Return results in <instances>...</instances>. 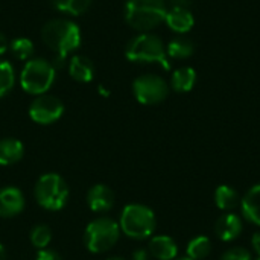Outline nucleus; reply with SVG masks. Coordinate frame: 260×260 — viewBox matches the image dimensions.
<instances>
[{
    "mask_svg": "<svg viewBox=\"0 0 260 260\" xmlns=\"http://www.w3.org/2000/svg\"><path fill=\"white\" fill-rule=\"evenodd\" d=\"M41 38L44 44L56 55L61 62L67 55L76 50L81 44V30L76 23L70 20H50L41 29Z\"/></svg>",
    "mask_w": 260,
    "mask_h": 260,
    "instance_id": "1",
    "label": "nucleus"
},
{
    "mask_svg": "<svg viewBox=\"0 0 260 260\" xmlns=\"http://www.w3.org/2000/svg\"><path fill=\"white\" fill-rule=\"evenodd\" d=\"M166 12L165 0H128L125 5L126 23L140 32H148L163 23Z\"/></svg>",
    "mask_w": 260,
    "mask_h": 260,
    "instance_id": "2",
    "label": "nucleus"
},
{
    "mask_svg": "<svg viewBox=\"0 0 260 260\" xmlns=\"http://www.w3.org/2000/svg\"><path fill=\"white\" fill-rule=\"evenodd\" d=\"M125 55L133 62L140 64H158L163 69L169 70L171 62L168 59L166 49L163 46V41L152 34H140L129 40L125 49Z\"/></svg>",
    "mask_w": 260,
    "mask_h": 260,
    "instance_id": "3",
    "label": "nucleus"
},
{
    "mask_svg": "<svg viewBox=\"0 0 260 260\" xmlns=\"http://www.w3.org/2000/svg\"><path fill=\"white\" fill-rule=\"evenodd\" d=\"M120 232L136 241H145L151 238L157 227V219L152 212L145 204H128L119 221Z\"/></svg>",
    "mask_w": 260,
    "mask_h": 260,
    "instance_id": "4",
    "label": "nucleus"
},
{
    "mask_svg": "<svg viewBox=\"0 0 260 260\" xmlns=\"http://www.w3.org/2000/svg\"><path fill=\"white\" fill-rule=\"evenodd\" d=\"M69 197H70V190L66 180L55 172L41 175L35 184L37 203L44 210L58 212L64 209L69 201Z\"/></svg>",
    "mask_w": 260,
    "mask_h": 260,
    "instance_id": "5",
    "label": "nucleus"
},
{
    "mask_svg": "<svg viewBox=\"0 0 260 260\" xmlns=\"http://www.w3.org/2000/svg\"><path fill=\"white\" fill-rule=\"evenodd\" d=\"M120 238V227L111 218L101 216L91 221L84 233V244L93 254H101L111 250Z\"/></svg>",
    "mask_w": 260,
    "mask_h": 260,
    "instance_id": "6",
    "label": "nucleus"
},
{
    "mask_svg": "<svg viewBox=\"0 0 260 260\" xmlns=\"http://www.w3.org/2000/svg\"><path fill=\"white\" fill-rule=\"evenodd\" d=\"M55 81V67L43 58L26 61L20 73V85L29 94H44Z\"/></svg>",
    "mask_w": 260,
    "mask_h": 260,
    "instance_id": "7",
    "label": "nucleus"
},
{
    "mask_svg": "<svg viewBox=\"0 0 260 260\" xmlns=\"http://www.w3.org/2000/svg\"><path fill=\"white\" fill-rule=\"evenodd\" d=\"M133 91L136 99L143 105H155L163 102L168 98L169 85L166 81L152 73H146L139 76L133 84Z\"/></svg>",
    "mask_w": 260,
    "mask_h": 260,
    "instance_id": "8",
    "label": "nucleus"
},
{
    "mask_svg": "<svg viewBox=\"0 0 260 260\" xmlns=\"http://www.w3.org/2000/svg\"><path fill=\"white\" fill-rule=\"evenodd\" d=\"M62 113H64V104L61 102V99L46 93L37 96L29 107L30 119L40 125L55 123L62 116Z\"/></svg>",
    "mask_w": 260,
    "mask_h": 260,
    "instance_id": "9",
    "label": "nucleus"
},
{
    "mask_svg": "<svg viewBox=\"0 0 260 260\" xmlns=\"http://www.w3.org/2000/svg\"><path fill=\"white\" fill-rule=\"evenodd\" d=\"M24 197L18 187L6 186L0 189V218L9 219L18 216L24 209Z\"/></svg>",
    "mask_w": 260,
    "mask_h": 260,
    "instance_id": "10",
    "label": "nucleus"
},
{
    "mask_svg": "<svg viewBox=\"0 0 260 260\" xmlns=\"http://www.w3.org/2000/svg\"><path fill=\"white\" fill-rule=\"evenodd\" d=\"M242 230H244V224L241 216L232 212H225L224 215H221L215 225V233L222 242H232L238 239Z\"/></svg>",
    "mask_w": 260,
    "mask_h": 260,
    "instance_id": "11",
    "label": "nucleus"
},
{
    "mask_svg": "<svg viewBox=\"0 0 260 260\" xmlns=\"http://www.w3.org/2000/svg\"><path fill=\"white\" fill-rule=\"evenodd\" d=\"M87 206L94 213H105L114 206V193L105 184H94L87 193Z\"/></svg>",
    "mask_w": 260,
    "mask_h": 260,
    "instance_id": "12",
    "label": "nucleus"
},
{
    "mask_svg": "<svg viewBox=\"0 0 260 260\" xmlns=\"http://www.w3.org/2000/svg\"><path fill=\"white\" fill-rule=\"evenodd\" d=\"M165 21L168 27L175 34H187L195 24L193 14L189 11V8H180V6H172V9L166 12Z\"/></svg>",
    "mask_w": 260,
    "mask_h": 260,
    "instance_id": "13",
    "label": "nucleus"
},
{
    "mask_svg": "<svg viewBox=\"0 0 260 260\" xmlns=\"http://www.w3.org/2000/svg\"><path fill=\"white\" fill-rule=\"evenodd\" d=\"M148 251L152 256V259L174 260L178 254V245L171 236L158 235L151 238Z\"/></svg>",
    "mask_w": 260,
    "mask_h": 260,
    "instance_id": "14",
    "label": "nucleus"
},
{
    "mask_svg": "<svg viewBox=\"0 0 260 260\" xmlns=\"http://www.w3.org/2000/svg\"><path fill=\"white\" fill-rule=\"evenodd\" d=\"M241 210L247 221L260 227V184L253 186L241 200Z\"/></svg>",
    "mask_w": 260,
    "mask_h": 260,
    "instance_id": "15",
    "label": "nucleus"
},
{
    "mask_svg": "<svg viewBox=\"0 0 260 260\" xmlns=\"http://www.w3.org/2000/svg\"><path fill=\"white\" fill-rule=\"evenodd\" d=\"M24 155V146L20 140L6 137L0 140V166H11L18 163Z\"/></svg>",
    "mask_w": 260,
    "mask_h": 260,
    "instance_id": "16",
    "label": "nucleus"
},
{
    "mask_svg": "<svg viewBox=\"0 0 260 260\" xmlns=\"http://www.w3.org/2000/svg\"><path fill=\"white\" fill-rule=\"evenodd\" d=\"M69 73L78 82H90L94 76V66L87 56L76 55L70 58Z\"/></svg>",
    "mask_w": 260,
    "mask_h": 260,
    "instance_id": "17",
    "label": "nucleus"
},
{
    "mask_svg": "<svg viewBox=\"0 0 260 260\" xmlns=\"http://www.w3.org/2000/svg\"><path fill=\"white\" fill-rule=\"evenodd\" d=\"M197 72L192 67H181L172 73L171 87L178 93H187L195 87Z\"/></svg>",
    "mask_w": 260,
    "mask_h": 260,
    "instance_id": "18",
    "label": "nucleus"
},
{
    "mask_svg": "<svg viewBox=\"0 0 260 260\" xmlns=\"http://www.w3.org/2000/svg\"><path fill=\"white\" fill-rule=\"evenodd\" d=\"M195 52V46H193V41L187 37H183V35H178L175 38H172L168 44V49H166V53L168 56L171 58H175V59H184V58H189L192 56Z\"/></svg>",
    "mask_w": 260,
    "mask_h": 260,
    "instance_id": "19",
    "label": "nucleus"
},
{
    "mask_svg": "<svg viewBox=\"0 0 260 260\" xmlns=\"http://www.w3.org/2000/svg\"><path fill=\"white\" fill-rule=\"evenodd\" d=\"M215 203L221 210L232 212L241 204V197L232 186H219L215 190Z\"/></svg>",
    "mask_w": 260,
    "mask_h": 260,
    "instance_id": "20",
    "label": "nucleus"
},
{
    "mask_svg": "<svg viewBox=\"0 0 260 260\" xmlns=\"http://www.w3.org/2000/svg\"><path fill=\"white\" fill-rule=\"evenodd\" d=\"M187 257L193 260H204L212 253V242L207 236H197L187 244Z\"/></svg>",
    "mask_w": 260,
    "mask_h": 260,
    "instance_id": "21",
    "label": "nucleus"
},
{
    "mask_svg": "<svg viewBox=\"0 0 260 260\" xmlns=\"http://www.w3.org/2000/svg\"><path fill=\"white\" fill-rule=\"evenodd\" d=\"M50 2L58 11L70 15H81L91 5V0H50Z\"/></svg>",
    "mask_w": 260,
    "mask_h": 260,
    "instance_id": "22",
    "label": "nucleus"
},
{
    "mask_svg": "<svg viewBox=\"0 0 260 260\" xmlns=\"http://www.w3.org/2000/svg\"><path fill=\"white\" fill-rule=\"evenodd\" d=\"M30 244L38 248V250H44L49 247L50 241H52V230L44 225V224H38L35 227H32L30 235H29Z\"/></svg>",
    "mask_w": 260,
    "mask_h": 260,
    "instance_id": "23",
    "label": "nucleus"
},
{
    "mask_svg": "<svg viewBox=\"0 0 260 260\" xmlns=\"http://www.w3.org/2000/svg\"><path fill=\"white\" fill-rule=\"evenodd\" d=\"M9 49H11L12 55L21 61H29L30 56L34 55V44L29 38H24V37L12 40L9 44Z\"/></svg>",
    "mask_w": 260,
    "mask_h": 260,
    "instance_id": "24",
    "label": "nucleus"
},
{
    "mask_svg": "<svg viewBox=\"0 0 260 260\" xmlns=\"http://www.w3.org/2000/svg\"><path fill=\"white\" fill-rule=\"evenodd\" d=\"M15 73L14 67L8 61H0V99L5 98L14 87Z\"/></svg>",
    "mask_w": 260,
    "mask_h": 260,
    "instance_id": "25",
    "label": "nucleus"
},
{
    "mask_svg": "<svg viewBox=\"0 0 260 260\" xmlns=\"http://www.w3.org/2000/svg\"><path fill=\"white\" fill-rule=\"evenodd\" d=\"M221 260H253V256L244 247H233L221 256Z\"/></svg>",
    "mask_w": 260,
    "mask_h": 260,
    "instance_id": "26",
    "label": "nucleus"
},
{
    "mask_svg": "<svg viewBox=\"0 0 260 260\" xmlns=\"http://www.w3.org/2000/svg\"><path fill=\"white\" fill-rule=\"evenodd\" d=\"M35 260H62V257L50 248H44V250H38Z\"/></svg>",
    "mask_w": 260,
    "mask_h": 260,
    "instance_id": "27",
    "label": "nucleus"
},
{
    "mask_svg": "<svg viewBox=\"0 0 260 260\" xmlns=\"http://www.w3.org/2000/svg\"><path fill=\"white\" fill-rule=\"evenodd\" d=\"M133 260H152V256L149 254L148 250L145 248H139L133 253Z\"/></svg>",
    "mask_w": 260,
    "mask_h": 260,
    "instance_id": "28",
    "label": "nucleus"
},
{
    "mask_svg": "<svg viewBox=\"0 0 260 260\" xmlns=\"http://www.w3.org/2000/svg\"><path fill=\"white\" fill-rule=\"evenodd\" d=\"M251 247H253L254 253L260 257V232L254 233V236H253V239H251Z\"/></svg>",
    "mask_w": 260,
    "mask_h": 260,
    "instance_id": "29",
    "label": "nucleus"
},
{
    "mask_svg": "<svg viewBox=\"0 0 260 260\" xmlns=\"http://www.w3.org/2000/svg\"><path fill=\"white\" fill-rule=\"evenodd\" d=\"M9 47V44H8V40L5 38V35L0 32V55H3L5 52H6V49Z\"/></svg>",
    "mask_w": 260,
    "mask_h": 260,
    "instance_id": "30",
    "label": "nucleus"
},
{
    "mask_svg": "<svg viewBox=\"0 0 260 260\" xmlns=\"http://www.w3.org/2000/svg\"><path fill=\"white\" fill-rule=\"evenodd\" d=\"M172 6L187 8V6H189V0H172Z\"/></svg>",
    "mask_w": 260,
    "mask_h": 260,
    "instance_id": "31",
    "label": "nucleus"
},
{
    "mask_svg": "<svg viewBox=\"0 0 260 260\" xmlns=\"http://www.w3.org/2000/svg\"><path fill=\"white\" fill-rule=\"evenodd\" d=\"M0 260H6V251L2 244H0Z\"/></svg>",
    "mask_w": 260,
    "mask_h": 260,
    "instance_id": "32",
    "label": "nucleus"
},
{
    "mask_svg": "<svg viewBox=\"0 0 260 260\" xmlns=\"http://www.w3.org/2000/svg\"><path fill=\"white\" fill-rule=\"evenodd\" d=\"M107 260H128V259H125V257H119V256H116V257H110V259H107Z\"/></svg>",
    "mask_w": 260,
    "mask_h": 260,
    "instance_id": "33",
    "label": "nucleus"
},
{
    "mask_svg": "<svg viewBox=\"0 0 260 260\" xmlns=\"http://www.w3.org/2000/svg\"><path fill=\"white\" fill-rule=\"evenodd\" d=\"M174 260H193V259H190V257H180V259H174Z\"/></svg>",
    "mask_w": 260,
    "mask_h": 260,
    "instance_id": "34",
    "label": "nucleus"
},
{
    "mask_svg": "<svg viewBox=\"0 0 260 260\" xmlns=\"http://www.w3.org/2000/svg\"><path fill=\"white\" fill-rule=\"evenodd\" d=\"M257 260H260V257H259V259H257Z\"/></svg>",
    "mask_w": 260,
    "mask_h": 260,
    "instance_id": "35",
    "label": "nucleus"
}]
</instances>
